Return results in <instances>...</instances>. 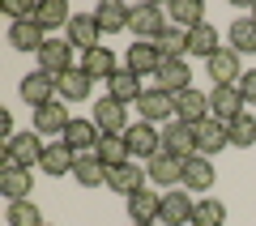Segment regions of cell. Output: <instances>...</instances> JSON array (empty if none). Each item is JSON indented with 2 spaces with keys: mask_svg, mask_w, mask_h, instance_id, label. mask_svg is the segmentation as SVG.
Segmentation results:
<instances>
[{
  "mask_svg": "<svg viewBox=\"0 0 256 226\" xmlns=\"http://www.w3.org/2000/svg\"><path fill=\"white\" fill-rule=\"evenodd\" d=\"M94 154L102 158V166H124V162H132V150H128L124 136H98Z\"/></svg>",
  "mask_w": 256,
  "mask_h": 226,
  "instance_id": "cell-32",
  "label": "cell"
},
{
  "mask_svg": "<svg viewBox=\"0 0 256 226\" xmlns=\"http://www.w3.org/2000/svg\"><path fill=\"white\" fill-rule=\"evenodd\" d=\"M244 94H239V86H214L210 90V116L222 120V124H230V120L244 116Z\"/></svg>",
  "mask_w": 256,
  "mask_h": 226,
  "instance_id": "cell-9",
  "label": "cell"
},
{
  "mask_svg": "<svg viewBox=\"0 0 256 226\" xmlns=\"http://www.w3.org/2000/svg\"><path fill=\"white\" fill-rule=\"evenodd\" d=\"M239 94H244L248 107H256V68H244V77H239Z\"/></svg>",
  "mask_w": 256,
  "mask_h": 226,
  "instance_id": "cell-41",
  "label": "cell"
},
{
  "mask_svg": "<svg viewBox=\"0 0 256 226\" xmlns=\"http://www.w3.org/2000/svg\"><path fill=\"white\" fill-rule=\"evenodd\" d=\"M34 9H38V4H30V0H4V13H9L13 22H26V18H34Z\"/></svg>",
  "mask_w": 256,
  "mask_h": 226,
  "instance_id": "cell-40",
  "label": "cell"
},
{
  "mask_svg": "<svg viewBox=\"0 0 256 226\" xmlns=\"http://www.w3.org/2000/svg\"><path fill=\"white\" fill-rule=\"evenodd\" d=\"M141 94H146V86H141V77H137V72H132V68H120L116 77H111V82H107V98L124 102V107H128V102H137Z\"/></svg>",
  "mask_w": 256,
  "mask_h": 226,
  "instance_id": "cell-25",
  "label": "cell"
},
{
  "mask_svg": "<svg viewBox=\"0 0 256 226\" xmlns=\"http://www.w3.org/2000/svg\"><path fill=\"white\" fill-rule=\"evenodd\" d=\"M192 226H226V205L218 196H201L192 205Z\"/></svg>",
  "mask_w": 256,
  "mask_h": 226,
  "instance_id": "cell-34",
  "label": "cell"
},
{
  "mask_svg": "<svg viewBox=\"0 0 256 226\" xmlns=\"http://www.w3.org/2000/svg\"><path fill=\"white\" fill-rule=\"evenodd\" d=\"M146 171H150V180H154L162 192H171L175 184H184V158L158 154V158H150V162H146Z\"/></svg>",
  "mask_w": 256,
  "mask_h": 226,
  "instance_id": "cell-19",
  "label": "cell"
},
{
  "mask_svg": "<svg viewBox=\"0 0 256 226\" xmlns=\"http://www.w3.org/2000/svg\"><path fill=\"white\" fill-rule=\"evenodd\" d=\"M124 64L137 72V77H146V72H154V77H158V68H162V52H158V43H146V38H137V43L128 47Z\"/></svg>",
  "mask_w": 256,
  "mask_h": 226,
  "instance_id": "cell-18",
  "label": "cell"
},
{
  "mask_svg": "<svg viewBox=\"0 0 256 226\" xmlns=\"http://www.w3.org/2000/svg\"><path fill=\"white\" fill-rule=\"evenodd\" d=\"M43 226H52V222H43Z\"/></svg>",
  "mask_w": 256,
  "mask_h": 226,
  "instance_id": "cell-45",
  "label": "cell"
},
{
  "mask_svg": "<svg viewBox=\"0 0 256 226\" xmlns=\"http://www.w3.org/2000/svg\"><path fill=\"white\" fill-rule=\"evenodd\" d=\"M128 13L132 9H124L120 0H102L98 9H94V18H98L102 34H120V30H128Z\"/></svg>",
  "mask_w": 256,
  "mask_h": 226,
  "instance_id": "cell-31",
  "label": "cell"
},
{
  "mask_svg": "<svg viewBox=\"0 0 256 226\" xmlns=\"http://www.w3.org/2000/svg\"><path fill=\"white\" fill-rule=\"evenodd\" d=\"M43 150H47V141H43V136L34 132V128H30V132H18V136H13L9 145H4V154H9L13 162L30 166V171H34V166L43 162Z\"/></svg>",
  "mask_w": 256,
  "mask_h": 226,
  "instance_id": "cell-12",
  "label": "cell"
},
{
  "mask_svg": "<svg viewBox=\"0 0 256 226\" xmlns=\"http://www.w3.org/2000/svg\"><path fill=\"white\" fill-rule=\"evenodd\" d=\"M230 145V132H226V124H222V120H201V124H196V154L201 158H214V154H222V150H226Z\"/></svg>",
  "mask_w": 256,
  "mask_h": 226,
  "instance_id": "cell-15",
  "label": "cell"
},
{
  "mask_svg": "<svg viewBox=\"0 0 256 226\" xmlns=\"http://www.w3.org/2000/svg\"><path fill=\"white\" fill-rule=\"evenodd\" d=\"M226 132H230V145H239V150L256 145V116H252V111H244L239 120H230V124H226Z\"/></svg>",
  "mask_w": 256,
  "mask_h": 226,
  "instance_id": "cell-37",
  "label": "cell"
},
{
  "mask_svg": "<svg viewBox=\"0 0 256 226\" xmlns=\"http://www.w3.org/2000/svg\"><path fill=\"white\" fill-rule=\"evenodd\" d=\"M82 68L86 72H90V77H94V82H98V77H102V82H111V77H116V52H111V47H90V52H82Z\"/></svg>",
  "mask_w": 256,
  "mask_h": 226,
  "instance_id": "cell-26",
  "label": "cell"
},
{
  "mask_svg": "<svg viewBox=\"0 0 256 226\" xmlns=\"http://www.w3.org/2000/svg\"><path fill=\"white\" fill-rule=\"evenodd\" d=\"M222 43H218V30L210 26V22H201V26L188 30V56H196V60H210V56H218Z\"/></svg>",
  "mask_w": 256,
  "mask_h": 226,
  "instance_id": "cell-29",
  "label": "cell"
},
{
  "mask_svg": "<svg viewBox=\"0 0 256 226\" xmlns=\"http://www.w3.org/2000/svg\"><path fill=\"white\" fill-rule=\"evenodd\" d=\"M98 34H102V26L94 13H73V22H68V43L73 47L90 52V47H98Z\"/></svg>",
  "mask_w": 256,
  "mask_h": 226,
  "instance_id": "cell-23",
  "label": "cell"
},
{
  "mask_svg": "<svg viewBox=\"0 0 256 226\" xmlns=\"http://www.w3.org/2000/svg\"><path fill=\"white\" fill-rule=\"evenodd\" d=\"M252 22H256V4H252Z\"/></svg>",
  "mask_w": 256,
  "mask_h": 226,
  "instance_id": "cell-44",
  "label": "cell"
},
{
  "mask_svg": "<svg viewBox=\"0 0 256 226\" xmlns=\"http://www.w3.org/2000/svg\"><path fill=\"white\" fill-rule=\"evenodd\" d=\"M43 43H47V30L38 26L34 18H26V22H9V47L13 52H43Z\"/></svg>",
  "mask_w": 256,
  "mask_h": 226,
  "instance_id": "cell-16",
  "label": "cell"
},
{
  "mask_svg": "<svg viewBox=\"0 0 256 226\" xmlns=\"http://www.w3.org/2000/svg\"><path fill=\"white\" fill-rule=\"evenodd\" d=\"M73 162H77V154H73V150H68L64 141H47L38 171H43V175H52V180H60V175H73Z\"/></svg>",
  "mask_w": 256,
  "mask_h": 226,
  "instance_id": "cell-20",
  "label": "cell"
},
{
  "mask_svg": "<svg viewBox=\"0 0 256 226\" xmlns=\"http://www.w3.org/2000/svg\"><path fill=\"white\" fill-rule=\"evenodd\" d=\"M210 77H214V86H239V77H244V72H239V52L235 47H222L218 56H210Z\"/></svg>",
  "mask_w": 256,
  "mask_h": 226,
  "instance_id": "cell-21",
  "label": "cell"
},
{
  "mask_svg": "<svg viewBox=\"0 0 256 226\" xmlns=\"http://www.w3.org/2000/svg\"><path fill=\"white\" fill-rule=\"evenodd\" d=\"M94 124H98V132L102 136H124L128 132V107L124 102H116V98H102V102H94Z\"/></svg>",
  "mask_w": 256,
  "mask_h": 226,
  "instance_id": "cell-11",
  "label": "cell"
},
{
  "mask_svg": "<svg viewBox=\"0 0 256 226\" xmlns=\"http://www.w3.org/2000/svg\"><path fill=\"white\" fill-rule=\"evenodd\" d=\"M154 43H158V52H162V60H184V56H188V30L166 26Z\"/></svg>",
  "mask_w": 256,
  "mask_h": 226,
  "instance_id": "cell-35",
  "label": "cell"
},
{
  "mask_svg": "<svg viewBox=\"0 0 256 226\" xmlns=\"http://www.w3.org/2000/svg\"><path fill=\"white\" fill-rule=\"evenodd\" d=\"M158 90H166V94L192 90V68L184 60H162V68H158Z\"/></svg>",
  "mask_w": 256,
  "mask_h": 226,
  "instance_id": "cell-27",
  "label": "cell"
},
{
  "mask_svg": "<svg viewBox=\"0 0 256 226\" xmlns=\"http://www.w3.org/2000/svg\"><path fill=\"white\" fill-rule=\"evenodd\" d=\"M98 124H94V120H73V124H68V132L60 136L64 145H68V150H73V154H94V145H98Z\"/></svg>",
  "mask_w": 256,
  "mask_h": 226,
  "instance_id": "cell-22",
  "label": "cell"
},
{
  "mask_svg": "<svg viewBox=\"0 0 256 226\" xmlns=\"http://www.w3.org/2000/svg\"><path fill=\"white\" fill-rule=\"evenodd\" d=\"M38 68L52 72V77H60V72L77 68V64H73V43H68V38H47L43 52H38Z\"/></svg>",
  "mask_w": 256,
  "mask_h": 226,
  "instance_id": "cell-14",
  "label": "cell"
},
{
  "mask_svg": "<svg viewBox=\"0 0 256 226\" xmlns=\"http://www.w3.org/2000/svg\"><path fill=\"white\" fill-rule=\"evenodd\" d=\"M162 154L171 158H196V128L192 124H180V120H171V124H162Z\"/></svg>",
  "mask_w": 256,
  "mask_h": 226,
  "instance_id": "cell-4",
  "label": "cell"
},
{
  "mask_svg": "<svg viewBox=\"0 0 256 226\" xmlns=\"http://www.w3.org/2000/svg\"><path fill=\"white\" fill-rule=\"evenodd\" d=\"M137 116L146 124H171L175 120V94L158 90V86H146V94L137 98Z\"/></svg>",
  "mask_w": 256,
  "mask_h": 226,
  "instance_id": "cell-3",
  "label": "cell"
},
{
  "mask_svg": "<svg viewBox=\"0 0 256 226\" xmlns=\"http://www.w3.org/2000/svg\"><path fill=\"white\" fill-rule=\"evenodd\" d=\"M192 205H196V200H192L188 192H180V188L162 192V209H158V222H162V226H192Z\"/></svg>",
  "mask_w": 256,
  "mask_h": 226,
  "instance_id": "cell-13",
  "label": "cell"
},
{
  "mask_svg": "<svg viewBox=\"0 0 256 226\" xmlns=\"http://www.w3.org/2000/svg\"><path fill=\"white\" fill-rule=\"evenodd\" d=\"M30 188H34V171L4 154L0 158V196L9 200V205L13 200H30Z\"/></svg>",
  "mask_w": 256,
  "mask_h": 226,
  "instance_id": "cell-1",
  "label": "cell"
},
{
  "mask_svg": "<svg viewBox=\"0 0 256 226\" xmlns=\"http://www.w3.org/2000/svg\"><path fill=\"white\" fill-rule=\"evenodd\" d=\"M90 90H94V77L82 68V64L56 77V98H60V102H86V98H90Z\"/></svg>",
  "mask_w": 256,
  "mask_h": 226,
  "instance_id": "cell-10",
  "label": "cell"
},
{
  "mask_svg": "<svg viewBox=\"0 0 256 226\" xmlns=\"http://www.w3.org/2000/svg\"><path fill=\"white\" fill-rule=\"evenodd\" d=\"M34 22L43 30H68V22H73V13H68V4H64V0H43V4H38L34 9Z\"/></svg>",
  "mask_w": 256,
  "mask_h": 226,
  "instance_id": "cell-33",
  "label": "cell"
},
{
  "mask_svg": "<svg viewBox=\"0 0 256 226\" xmlns=\"http://www.w3.org/2000/svg\"><path fill=\"white\" fill-rule=\"evenodd\" d=\"M107 171L111 166H102L98 154H77V162H73V180L82 184V188H102V184H107Z\"/></svg>",
  "mask_w": 256,
  "mask_h": 226,
  "instance_id": "cell-28",
  "label": "cell"
},
{
  "mask_svg": "<svg viewBox=\"0 0 256 226\" xmlns=\"http://www.w3.org/2000/svg\"><path fill=\"white\" fill-rule=\"evenodd\" d=\"M146 180H150V171L137 162V158H132V162H124V166H111V171H107V188H111V192H120L124 200L132 196V192L146 188Z\"/></svg>",
  "mask_w": 256,
  "mask_h": 226,
  "instance_id": "cell-6",
  "label": "cell"
},
{
  "mask_svg": "<svg viewBox=\"0 0 256 226\" xmlns=\"http://www.w3.org/2000/svg\"><path fill=\"white\" fill-rule=\"evenodd\" d=\"M171 22H175V26H184V30L201 26V22H205L201 0H175V4H171Z\"/></svg>",
  "mask_w": 256,
  "mask_h": 226,
  "instance_id": "cell-38",
  "label": "cell"
},
{
  "mask_svg": "<svg viewBox=\"0 0 256 226\" xmlns=\"http://www.w3.org/2000/svg\"><path fill=\"white\" fill-rule=\"evenodd\" d=\"M175 120L196 128L201 120H210V98H205L196 86H192V90H184V94H175Z\"/></svg>",
  "mask_w": 256,
  "mask_h": 226,
  "instance_id": "cell-17",
  "label": "cell"
},
{
  "mask_svg": "<svg viewBox=\"0 0 256 226\" xmlns=\"http://www.w3.org/2000/svg\"><path fill=\"white\" fill-rule=\"evenodd\" d=\"M68 124H73V116H68V102H60V98L34 111V132L38 136H56V141H60V136L68 132Z\"/></svg>",
  "mask_w": 256,
  "mask_h": 226,
  "instance_id": "cell-8",
  "label": "cell"
},
{
  "mask_svg": "<svg viewBox=\"0 0 256 226\" xmlns=\"http://www.w3.org/2000/svg\"><path fill=\"white\" fill-rule=\"evenodd\" d=\"M0 136H4V145L18 136V128H13V116H9V111H0Z\"/></svg>",
  "mask_w": 256,
  "mask_h": 226,
  "instance_id": "cell-42",
  "label": "cell"
},
{
  "mask_svg": "<svg viewBox=\"0 0 256 226\" xmlns=\"http://www.w3.org/2000/svg\"><path fill=\"white\" fill-rule=\"evenodd\" d=\"M158 209H162V196L150 192V188H141V192L128 196V218H132V222H154L158 226Z\"/></svg>",
  "mask_w": 256,
  "mask_h": 226,
  "instance_id": "cell-30",
  "label": "cell"
},
{
  "mask_svg": "<svg viewBox=\"0 0 256 226\" xmlns=\"http://www.w3.org/2000/svg\"><path fill=\"white\" fill-rule=\"evenodd\" d=\"M214 180H218V171H214V162L210 158H188L184 162V188H192V192H205L210 196V188H214Z\"/></svg>",
  "mask_w": 256,
  "mask_h": 226,
  "instance_id": "cell-24",
  "label": "cell"
},
{
  "mask_svg": "<svg viewBox=\"0 0 256 226\" xmlns=\"http://www.w3.org/2000/svg\"><path fill=\"white\" fill-rule=\"evenodd\" d=\"M124 141H128V150H132V158H141V162H150V158L162 154V128H158V124H146V120L128 124Z\"/></svg>",
  "mask_w": 256,
  "mask_h": 226,
  "instance_id": "cell-2",
  "label": "cell"
},
{
  "mask_svg": "<svg viewBox=\"0 0 256 226\" xmlns=\"http://www.w3.org/2000/svg\"><path fill=\"white\" fill-rule=\"evenodd\" d=\"M128 30H132L137 38H146V43H154V38L166 30V13L158 9V4H137V9L128 13Z\"/></svg>",
  "mask_w": 256,
  "mask_h": 226,
  "instance_id": "cell-7",
  "label": "cell"
},
{
  "mask_svg": "<svg viewBox=\"0 0 256 226\" xmlns=\"http://www.w3.org/2000/svg\"><path fill=\"white\" fill-rule=\"evenodd\" d=\"M9 226H43V209L34 200H13L9 205Z\"/></svg>",
  "mask_w": 256,
  "mask_h": 226,
  "instance_id": "cell-39",
  "label": "cell"
},
{
  "mask_svg": "<svg viewBox=\"0 0 256 226\" xmlns=\"http://www.w3.org/2000/svg\"><path fill=\"white\" fill-rule=\"evenodd\" d=\"M230 47H235L239 56L256 52V22H252V13H248V18H235V26H230Z\"/></svg>",
  "mask_w": 256,
  "mask_h": 226,
  "instance_id": "cell-36",
  "label": "cell"
},
{
  "mask_svg": "<svg viewBox=\"0 0 256 226\" xmlns=\"http://www.w3.org/2000/svg\"><path fill=\"white\" fill-rule=\"evenodd\" d=\"M18 94H22V102H30V111H38V107H47V102H56V77L43 72V68H34V72L22 77Z\"/></svg>",
  "mask_w": 256,
  "mask_h": 226,
  "instance_id": "cell-5",
  "label": "cell"
},
{
  "mask_svg": "<svg viewBox=\"0 0 256 226\" xmlns=\"http://www.w3.org/2000/svg\"><path fill=\"white\" fill-rule=\"evenodd\" d=\"M132 226H154V222H132Z\"/></svg>",
  "mask_w": 256,
  "mask_h": 226,
  "instance_id": "cell-43",
  "label": "cell"
}]
</instances>
